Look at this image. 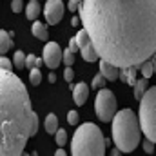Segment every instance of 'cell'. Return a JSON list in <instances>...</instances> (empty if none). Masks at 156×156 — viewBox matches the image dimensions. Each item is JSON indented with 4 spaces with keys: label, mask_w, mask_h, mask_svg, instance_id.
<instances>
[{
    "label": "cell",
    "mask_w": 156,
    "mask_h": 156,
    "mask_svg": "<svg viewBox=\"0 0 156 156\" xmlns=\"http://www.w3.org/2000/svg\"><path fill=\"white\" fill-rule=\"evenodd\" d=\"M94 111H96L98 120H102L105 123L113 122V116L116 115V98H115L113 91H109L105 87H100L96 102H94Z\"/></svg>",
    "instance_id": "6"
},
{
    "label": "cell",
    "mask_w": 156,
    "mask_h": 156,
    "mask_svg": "<svg viewBox=\"0 0 156 156\" xmlns=\"http://www.w3.org/2000/svg\"><path fill=\"white\" fill-rule=\"evenodd\" d=\"M69 49H71L73 53H78V49H80V47H78V44H76V38L69 40Z\"/></svg>",
    "instance_id": "31"
},
{
    "label": "cell",
    "mask_w": 156,
    "mask_h": 156,
    "mask_svg": "<svg viewBox=\"0 0 156 156\" xmlns=\"http://www.w3.org/2000/svg\"><path fill=\"white\" fill-rule=\"evenodd\" d=\"M75 38H76V44H78V47H80L82 58H83L85 62H91V64H93V62H98V60H100V55H98V51H96L93 40H91L89 33H87L85 29H80Z\"/></svg>",
    "instance_id": "7"
},
{
    "label": "cell",
    "mask_w": 156,
    "mask_h": 156,
    "mask_svg": "<svg viewBox=\"0 0 156 156\" xmlns=\"http://www.w3.org/2000/svg\"><path fill=\"white\" fill-rule=\"evenodd\" d=\"M87 96H89V85L85 82H80L76 85H73V100L76 105H83L87 102Z\"/></svg>",
    "instance_id": "11"
},
{
    "label": "cell",
    "mask_w": 156,
    "mask_h": 156,
    "mask_svg": "<svg viewBox=\"0 0 156 156\" xmlns=\"http://www.w3.org/2000/svg\"><path fill=\"white\" fill-rule=\"evenodd\" d=\"M144 151H145V153H151V154L154 153V144H153L151 140H147V138H145V142H144Z\"/></svg>",
    "instance_id": "28"
},
{
    "label": "cell",
    "mask_w": 156,
    "mask_h": 156,
    "mask_svg": "<svg viewBox=\"0 0 156 156\" xmlns=\"http://www.w3.org/2000/svg\"><path fill=\"white\" fill-rule=\"evenodd\" d=\"M138 67H140V73H142V76H145L147 80L154 75V66H153V60H151V58L144 60V62H142Z\"/></svg>",
    "instance_id": "18"
},
{
    "label": "cell",
    "mask_w": 156,
    "mask_h": 156,
    "mask_svg": "<svg viewBox=\"0 0 156 156\" xmlns=\"http://www.w3.org/2000/svg\"><path fill=\"white\" fill-rule=\"evenodd\" d=\"M44 15L49 26H56L64 16V2L62 0H47L44 7Z\"/></svg>",
    "instance_id": "9"
},
{
    "label": "cell",
    "mask_w": 156,
    "mask_h": 156,
    "mask_svg": "<svg viewBox=\"0 0 156 156\" xmlns=\"http://www.w3.org/2000/svg\"><path fill=\"white\" fill-rule=\"evenodd\" d=\"M40 11H42V7H40V2H38V0H31V2H27V7H26V16H27L29 20L38 18Z\"/></svg>",
    "instance_id": "16"
},
{
    "label": "cell",
    "mask_w": 156,
    "mask_h": 156,
    "mask_svg": "<svg viewBox=\"0 0 156 156\" xmlns=\"http://www.w3.org/2000/svg\"><path fill=\"white\" fill-rule=\"evenodd\" d=\"M105 147V138L94 123H82L71 140V153L75 156H104Z\"/></svg>",
    "instance_id": "4"
},
{
    "label": "cell",
    "mask_w": 156,
    "mask_h": 156,
    "mask_svg": "<svg viewBox=\"0 0 156 156\" xmlns=\"http://www.w3.org/2000/svg\"><path fill=\"white\" fill-rule=\"evenodd\" d=\"M0 69H9V71L13 69V62L7 60L4 55H0Z\"/></svg>",
    "instance_id": "25"
},
{
    "label": "cell",
    "mask_w": 156,
    "mask_h": 156,
    "mask_svg": "<svg viewBox=\"0 0 156 156\" xmlns=\"http://www.w3.org/2000/svg\"><path fill=\"white\" fill-rule=\"evenodd\" d=\"M22 7H24V2H22V0H13V2H11V9H13V13H20Z\"/></svg>",
    "instance_id": "27"
},
{
    "label": "cell",
    "mask_w": 156,
    "mask_h": 156,
    "mask_svg": "<svg viewBox=\"0 0 156 156\" xmlns=\"http://www.w3.org/2000/svg\"><path fill=\"white\" fill-rule=\"evenodd\" d=\"M64 78H66L67 82H73V78H75V73H73V69H71V66H67V69L64 71Z\"/></svg>",
    "instance_id": "29"
},
{
    "label": "cell",
    "mask_w": 156,
    "mask_h": 156,
    "mask_svg": "<svg viewBox=\"0 0 156 156\" xmlns=\"http://www.w3.org/2000/svg\"><path fill=\"white\" fill-rule=\"evenodd\" d=\"M11 47H13V40H11L9 31L2 29V31H0V55H5Z\"/></svg>",
    "instance_id": "14"
},
{
    "label": "cell",
    "mask_w": 156,
    "mask_h": 156,
    "mask_svg": "<svg viewBox=\"0 0 156 156\" xmlns=\"http://www.w3.org/2000/svg\"><path fill=\"white\" fill-rule=\"evenodd\" d=\"M67 122H69L71 125H78V122H80L78 111H69V113H67Z\"/></svg>",
    "instance_id": "24"
},
{
    "label": "cell",
    "mask_w": 156,
    "mask_h": 156,
    "mask_svg": "<svg viewBox=\"0 0 156 156\" xmlns=\"http://www.w3.org/2000/svg\"><path fill=\"white\" fill-rule=\"evenodd\" d=\"M100 73L105 76V80L115 82L120 76V67L115 66V64H111V62H107L105 58H100Z\"/></svg>",
    "instance_id": "10"
},
{
    "label": "cell",
    "mask_w": 156,
    "mask_h": 156,
    "mask_svg": "<svg viewBox=\"0 0 156 156\" xmlns=\"http://www.w3.org/2000/svg\"><path fill=\"white\" fill-rule=\"evenodd\" d=\"M56 156H66V153H64L62 149H58V151H56Z\"/></svg>",
    "instance_id": "35"
},
{
    "label": "cell",
    "mask_w": 156,
    "mask_h": 156,
    "mask_svg": "<svg viewBox=\"0 0 156 156\" xmlns=\"http://www.w3.org/2000/svg\"><path fill=\"white\" fill-rule=\"evenodd\" d=\"M38 133V116L24 82L9 69H0V156H18Z\"/></svg>",
    "instance_id": "2"
},
{
    "label": "cell",
    "mask_w": 156,
    "mask_h": 156,
    "mask_svg": "<svg viewBox=\"0 0 156 156\" xmlns=\"http://www.w3.org/2000/svg\"><path fill=\"white\" fill-rule=\"evenodd\" d=\"M147 85H149V83H147V78H145V76L140 78V80H136V83L133 85V87H134V98H136V100H140V98L145 94Z\"/></svg>",
    "instance_id": "17"
},
{
    "label": "cell",
    "mask_w": 156,
    "mask_h": 156,
    "mask_svg": "<svg viewBox=\"0 0 156 156\" xmlns=\"http://www.w3.org/2000/svg\"><path fill=\"white\" fill-rule=\"evenodd\" d=\"M78 20H80V18H73V20H71V24H73L75 27H76V26H78Z\"/></svg>",
    "instance_id": "34"
},
{
    "label": "cell",
    "mask_w": 156,
    "mask_h": 156,
    "mask_svg": "<svg viewBox=\"0 0 156 156\" xmlns=\"http://www.w3.org/2000/svg\"><path fill=\"white\" fill-rule=\"evenodd\" d=\"M104 85H105V76H104L102 73L93 78V83H91V87H93V89H100V87H104Z\"/></svg>",
    "instance_id": "23"
},
{
    "label": "cell",
    "mask_w": 156,
    "mask_h": 156,
    "mask_svg": "<svg viewBox=\"0 0 156 156\" xmlns=\"http://www.w3.org/2000/svg\"><path fill=\"white\" fill-rule=\"evenodd\" d=\"M55 138H56V144H58L60 147H64L66 142H67V133H66L64 129H58V131L55 133Z\"/></svg>",
    "instance_id": "21"
},
{
    "label": "cell",
    "mask_w": 156,
    "mask_h": 156,
    "mask_svg": "<svg viewBox=\"0 0 156 156\" xmlns=\"http://www.w3.org/2000/svg\"><path fill=\"white\" fill-rule=\"evenodd\" d=\"M78 11L100 58L129 67L156 53V0H80Z\"/></svg>",
    "instance_id": "1"
},
{
    "label": "cell",
    "mask_w": 156,
    "mask_h": 156,
    "mask_svg": "<svg viewBox=\"0 0 156 156\" xmlns=\"http://www.w3.org/2000/svg\"><path fill=\"white\" fill-rule=\"evenodd\" d=\"M142 138L140 120L131 109H122L113 116V142L122 153H133Z\"/></svg>",
    "instance_id": "3"
},
{
    "label": "cell",
    "mask_w": 156,
    "mask_h": 156,
    "mask_svg": "<svg viewBox=\"0 0 156 156\" xmlns=\"http://www.w3.org/2000/svg\"><path fill=\"white\" fill-rule=\"evenodd\" d=\"M29 82L33 83V85H38L40 82H42V73H40V67H33V69H29Z\"/></svg>",
    "instance_id": "20"
},
{
    "label": "cell",
    "mask_w": 156,
    "mask_h": 156,
    "mask_svg": "<svg viewBox=\"0 0 156 156\" xmlns=\"http://www.w3.org/2000/svg\"><path fill=\"white\" fill-rule=\"evenodd\" d=\"M31 33L37 37L38 40L42 42H45L47 37H49V33H47V27H45V24H42V22H37V20H33V26H31Z\"/></svg>",
    "instance_id": "13"
},
{
    "label": "cell",
    "mask_w": 156,
    "mask_h": 156,
    "mask_svg": "<svg viewBox=\"0 0 156 156\" xmlns=\"http://www.w3.org/2000/svg\"><path fill=\"white\" fill-rule=\"evenodd\" d=\"M78 7H80V2H78V0H69V4H67V9H69V11L75 13Z\"/></svg>",
    "instance_id": "30"
},
{
    "label": "cell",
    "mask_w": 156,
    "mask_h": 156,
    "mask_svg": "<svg viewBox=\"0 0 156 156\" xmlns=\"http://www.w3.org/2000/svg\"><path fill=\"white\" fill-rule=\"evenodd\" d=\"M44 129L47 131V134H55V133L58 131V118H56V115L49 113V115L45 116V122H44Z\"/></svg>",
    "instance_id": "15"
},
{
    "label": "cell",
    "mask_w": 156,
    "mask_h": 156,
    "mask_svg": "<svg viewBox=\"0 0 156 156\" xmlns=\"http://www.w3.org/2000/svg\"><path fill=\"white\" fill-rule=\"evenodd\" d=\"M26 53H22V51H16L15 53V56H13V66L16 67V69H24L26 67Z\"/></svg>",
    "instance_id": "19"
},
{
    "label": "cell",
    "mask_w": 156,
    "mask_h": 156,
    "mask_svg": "<svg viewBox=\"0 0 156 156\" xmlns=\"http://www.w3.org/2000/svg\"><path fill=\"white\" fill-rule=\"evenodd\" d=\"M151 60H153V66H154V73H156V53L151 56Z\"/></svg>",
    "instance_id": "33"
},
{
    "label": "cell",
    "mask_w": 156,
    "mask_h": 156,
    "mask_svg": "<svg viewBox=\"0 0 156 156\" xmlns=\"http://www.w3.org/2000/svg\"><path fill=\"white\" fill-rule=\"evenodd\" d=\"M140 71V67L138 66H129V67H120V76L125 83H129V85H134L136 83V73Z\"/></svg>",
    "instance_id": "12"
},
{
    "label": "cell",
    "mask_w": 156,
    "mask_h": 156,
    "mask_svg": "<svg viewBox=\"0 0 156 156\" xmlns=\"http://www.w3.org/2000/svg\"><path fill=\"white\" fill-rule=\"evenodd\" d=\"M37 60H38V58H37L35 55H27V56H26V67H27V69H33V67L37 66Z\"/></svg>",
    "instance_id": "26"
},
{
    "label": "cell",
    "mask_w": 156,
    "mask_h": 156,
    "mask_svg": "<svg viewBox=\"0 0 156 156\" xmlns=\"http://www.w3.org/2000/svg\"><path fill=\"white\" fill-rule=\"evenodd\" d=\"M62 56H64V53H62V49H60V45L56 42H47L44 45L42 58H44V64L49 69H56L60 66V62H62Z\"/></svg>",
    "instance_id": "8"
},
{
    "label": "cell",
    "mask_w": 156,
    "mask_h": 156,
    "mask_svg": "<svg viewBox=\"0 0 156 156\" xmlns=\"http://www.w3.org/2000/svg\"><path fill=\"white\" fill-rule=\"evenodd\" d=\"M49 82H51V83L56 82V75H55V73H49Z\"/></svg>",
    "instance_id": "32"
},
{
    "label": "cell",
    "mask_w": 156,
    "mask_h": 156,
    "mask_svg": "<svg viewBox=\"0 0 156 156\" xmlns=\"http://www.w3.org/2000/svg\"><path fill=\"white\" fill-rule=\"evenodd\" d=\"M62 60H64V64H66V66H73V64H75V53H73L71 49H66V51H64Z\"/></svg>",
    "instance_id": "22"
},
{
    "label": "cell",
    "mask_w": 156,
    "mask_h": 156,
    "mask_svg": "<svg viewBox=\"0 0 156 156\" xmlns=\"http://www.w3.org/2000/svg\"><path fill=\"white\" fill-rule=\"evenodd\" d=\"M78 2H80V0H78Z\"/></svg>",
    "instance_id": "36"
},
{
    "label": "cell",
    "mask_w": 156,
    "mask_h": 156,
    "mask_svg": "<svg viewBox=\"0 0 156 156\" xmlns=\"http://www.w3.org/2000/svg\"><path fill=\"white\" fill-rule=\"evenodd\" d=\"M140 127L142 134L156 144V85L147 87L145 94L140 98Z\"/></svg>",
    "instance_id": "5"
}]
</instances>
